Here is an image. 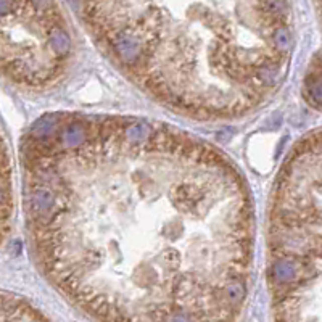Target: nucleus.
<instances>
[{"instance_id":"1","label":"nucleus","mask_w":322,"mask_h":322,"mask_svg":"<svg viewBox=\"0 0 322 322\" xmlns=\"http://www.w3.org/2000/svg\"><path fill=\"white\" fill-rule=\"evenodd\" d=\"M39 269L95 322H240L255 248L245 179L145 118L57 112L23 142Z\"/></svg>"}]
</instances>
